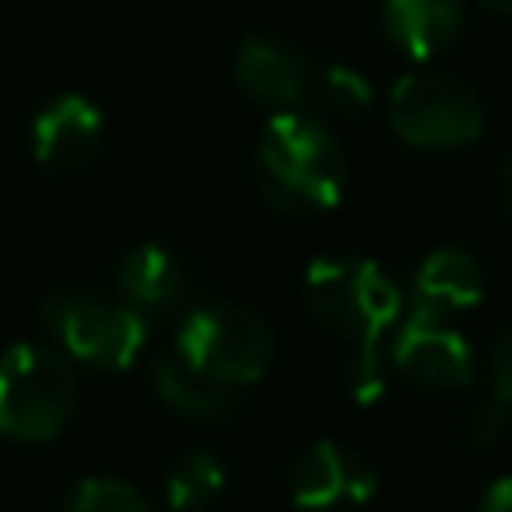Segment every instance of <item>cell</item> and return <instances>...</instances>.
I'll use <instances>...</instances> for the list:
<instances>
[{"label": "cell", "instance_id": "obj_1", "mask_svg": "<svg viewBox=\"0 0 512 512\" xmlns=\"http://www.w3.org/2000/svg\"><path fill=\"white\" fill-rule=\"evenodd\" d=\"M256 184L264 200L288 216H316L336 208L348 184V156L340 140L296 108H280L252 152Z\"/></svg>", "mask_w": 512, "mask_h": 512}, {"label": "cell", "instance_id": "obj_2", "mask_svg": "<svg viewBox=\"0 0 512 512\" xmlns=\"http://www.w3.org/2000/svg\"><path fill=\"white\" fill-rule=\"evenodd\" d=\"M80 400L72 360L52 344H12L0 356V436L40 444L68 428Z\"/></svg>", "mask_w": 512, "mask_h": 512}, {"label": "cell", "instance_id": "obj_3", "mask_svg": "<svg viewBox=\"0 0 512 512\" xmlns=\"http://www.w3.org/2000/svg\"><path fill=\"white\" fill-rule=\"evenodd\" d=\"M40 324L68 360H80L96 372L128 368L148 340V324L140 308L80 288L52 292L40 304Z\"/></svg>", "mask_w": 512, "mask_h": 512}, {"label": "cell", "instance_id": "obj_4", "mask_svg": "<svg viewBox=\"0 0 512 512\" xmlns=\"http://www.w3.org/2000/svg\"><path fill=\"white\" fill-rule=\"evenodd\" d=\"M304 304L324 328L356 344L380 340L400 320V288L368 256H316L304 272Z\"/></svg>", "mask_w": 512, "mask_h": 512}, {"label": "cell", "instance_id": "obj_5", "mask_svg": "<svg viewBox=\"0 0 512 512\" xmlns=\"http://www.w3.org/2000/svg\"><path fill=\"white\" fill-rule=\"evenodd\" d=\"M388 124L416 148H464L484 132V108L456 76L408 72L388 96Z\"/></svg>", "mask_w": 512, "mask_h": 512}, {"label": "cell", "instance_id": "obj_6", "mask_svg": "<svg viewBox=\"0 0 512 512\" xmlns=\"http://www.w3.org/2000/svg\"><path fill=\"white\" fill-rule=\"evenodd\" d=\"M176 352H184L192 364L248 388L272 368L276 340H272V328L252 308L204 304L180 320Z\"/></svg>", "mask_w": 512, "mask_h": 512}, {"label": "cell", "instance_id": "obj_7", "mask_svg": "<svg viewBox=\"0 0 512 512\" xmlns=\"http://www.w3.org/2000/svg\"><path fill=\"white\" fill-rule=\"evenodd\" d=\"M392 364L408 380H416L424 388H436V392L464 388V384H472V372H476L472 344L452 324V316L420 308V304H412V312L404 316V324L396 332Z\"/></svg>", "mask_w": 512, "mask_h": 512}, {"label": "cell", "instance_id": "obj_8", "mask_svg": "<svg viewBox=\"0 0 512 512\" xmlns=\"http://www.w3.org/2000/svg\"><path fill=\"white\" fill-rule=\"evenodd\" d=\"M380 476L376 468L336 444V440H316L304 452H296L288 468V492L300 508H336V504H368L376 492Z\"/></svg>", "mask_w": 512, "mask_h": 512}, {"label": "cell", "instance_id": "obj_9", "mask_svg": "<svg viewBox=\"0 0 512 512\" xmlns=\"http://www.w3.org/2000/svg\"><path fill=\"white\" fill-rule=\"evenodd\" d=\"M104 144V116L80 92L52 96L32 120V156L48 172H80L96 160Z\"/></svg>", "mask_w": 512, "mask_h": 512}, {"label": "cell", "instance_id": "obj_10", "mask_svg": "<svg viewBox=\"0 0 512 512\" xmlns=\"http://www.w3.org/2000/svg\"><path fill=\"white\" fill-rule=\"evenodd\" d=\"M152 388L156 396L188 416V420H200V424H220V420H232L244 400H248V388L244 384H232L200 364H192L184 352H164L152 360Z\"/></svg>", "mask_w": 512, "mask_h": 512}, {"label": "cell", "instance_id": "obj_11", "mask_svg": "<svg viewBox=\"0 0 512 512\" xmlns=\"http://www.w3.org/2000/svg\"><path fill=\"white\" fill-rule=\"evenodd\" d=\"M236 84L268 108H296L312 88V72L296 48L260 32L236 48Z\"/></svg>", "mask_w": 512, "mask_h": 512}, {"label": "cell", "instance_id": "obj_12", "mask_svg": "<svg viewBox=\"0 0 512 512\" xmlns=\"http://www.w3.org/2000/svg\"><path fill=\"white\" fill-rule=\"evenodd\" d=\"M116 288L140 312H168L188 300V268L164 244H136L116 264Z\"/></svg>", "mask_w": 512, "mask_h": 512}, {"label": "cell", "instance_id": "obj_13", "mask_svg": "<svg viewBox=\"0 0 512 512\" xmlns=\"http://www.w3.org/2000/svg\"><path fill=\"white\" fill-rule=\"evenodd\" d=\"M484 296V268L468 248H432L412 280V304L456 316Z\"/></svg>", "mask_w": 512, "mask_h": 512}, {"label": "cell", "instance_id": "obj_14", "mask_svg": "<svg viewBox=\"0 0 512 512\" xmlns=\"http://www.w3.org/2000/svg\"><path fill=\"white\" fill-rule=\"evenodd\" d=\"M384 32L412 60H428L448 48L464 28L460 0H380Z\"/></svg>", "mask_w": 512, "mask_h": 512}, {"label": "cell", "instance_id": "obj_15", "mask_svg": "<svg viewBox=\"0 0 512 512\" xmlns=\"http://www.w3.org/2000/svg\"><path fill=\"white\" fill-rule=\"evenodd\" d=\"M224 488H228V468L208 448L184 452L168 468V480H164V496H168L172 512H212L220 504Z\"/></svg>", "mask_w": 512, "mask_h": 512}, {"label": "cell", "instance_id": "obj_16", "mask_svg": "<svg viewBox=\"0 0 512 512\" xmlns=\"http://www.w3.org/2000/svg\"><path fill=\"white\" fill-rule=\"evenodd\" d=\"M64 512H152L148 496L120 476H84L68 496Z\"/></svg>", "mask_w": 512, "mask_h": 512}, {"label": "cell", "instance_id": "obj_17", "mask_svg": "<svg viewBox=\"0 0 512 512\" xmlns=\"http://www.w3.org/2000/svg\"><path fill=\"white\" fill-rule=\"evenodd\" d=\"M344 372H348V392H352V400L376 404V400L384 396V388H388V360H384V352H380V340H360Z\"/></svg>", "mask_w": 512, "mask_h": 512}, {"label": "cell", "instance_id": "obj_18", "mask_svg": "<svg viewBox=\"0 0 512 512\" xmlns=\"http://www.w3.org/2000/svg\"><path fill=\"white\" fill-rule=\"evenodd\" d=\"M504 412H508V404H504L496 392L472 400V404L460 412V424H456L460 444H464L468 452H484V448H492L496 436H500V428H504Z\"/></svg>", "mask_w": 512, "mask_h": 512}, {"label": "cell", "instance_id": "obj_19", "mask_svg": "<svg viewBox=\"0 0 512 512\" xmlns=\"http://www.w3.org/2000/svg\"><path fill=\"white\" fill-rule=\"evenodd\" d=\"M320 92H324V104L344 116H356L372 104V84L348 64H328L320 76Z\"/></svg>", "mask_w": 512, "mask_h": 512}, {"label": "cell", "instance_id": "obj_20", "mask_svg": "<svg viewBox=\"0 0 512 512\" xmlns=\"http://www.w3.org/2000/svg\"><path fill=\"white\" fill-rule=\"evenodd\" d=\"M488 380L492 392L512 408V328H504L492 344V360H488Z\"/></svg>", "mask_w": 512, "mask_h": 512}, {"label": "cell", "instance_id": "obj_21", "mask_svg": "<svg viewBox=\"0 0 512 512\" xmlns=\"http://www.w3.org/2000/svg\"><path fill=\"white\" fill-rule=\"evenodd\" d=\"M480 512H512V476H500L488 484L484 500H480Z\"/></svg>", "mask_w": 512, "mask_h": 512}, {"label": "cell", "instance_id": "obj_22", "mask_svg": "<svg viewBox=\"0 0 512 512\" xmlns=\"http://www.w3.org/2000/svg\"><path fill=\"white\" fill-rule=\"evenodd\" d=\"M500 200H504V212L512 216V156H508L504 168H500Z\"/></svg>", "mask_w": 512, "mask_h": 512}, {"label": "cell", "instance_id": "obj_23", "mask_svg": "<svg viewBox=\"0 0 512 512\" xmlns=\"http://www.w3.org/2000/svg\"><path fill=\"white\" fill-rule=\"evenodd\" d=\"M484 8H492V12H508L512 16V0H480Z\"/></svg>", "mask_w": 512, "mask_h": 512}]
</instances>
